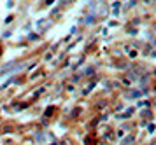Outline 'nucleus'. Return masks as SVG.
<instances>
[{
  "mask_svg": "<svg viewBox=\"0 0 156 145\" xmlns=\"http://www.w3.org/2000/svg\"><path fill=\"white\" fill-rule=\"evenodd\" d=\"M5 131H12V126H4V128H0V133H5Z\"/></svg>",
  "mask_w": 156,
  "mask_h": 145,
  "instance_id": "f257e3e1",
  "label": "nucleus"
},
{
  "mask_svg": "<svg viewBox=\"0 0 156 145\" xmlns=\"http://www.w3.org/2000/svg\"><path fill=\"white\" fill-rule=\"evenodd\" d=\"M142 114H144V117H151V112H149V110H144Z\"/></svg>",
  "mask_w": 156,
  "mask_h": 145,
  "instance_id": "f03ea898",
  "label": "nucleus"
}]
</instances>
